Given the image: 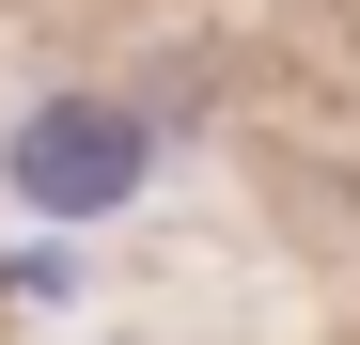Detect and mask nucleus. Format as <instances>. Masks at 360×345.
I'll return each mask as SVG.
<instances>
[{
  "label": "nucleus",
  "mask_w": 360,
  "mask_h": 345,
  "mask_svg": "<svg viewBox=\"0 0 360 345\" xmlns=\"http://www.w3.org/2000/svg\"><path fill=\"white\" fill-rule=\"evenodd\" d=\"M141 110H110V94H47L16 142H0V172H16V204H47V220H110L141 189Z\"/></svg>",
  "instance_id": "1"
}]
</instances>
